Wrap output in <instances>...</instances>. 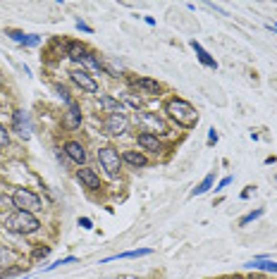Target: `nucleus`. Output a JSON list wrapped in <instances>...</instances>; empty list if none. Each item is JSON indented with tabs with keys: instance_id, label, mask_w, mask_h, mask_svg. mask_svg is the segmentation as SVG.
Wrapping results in <instances>:
<instances>
[{
	"instance_id": "f257e3e1",
	"label": "nucleus",
	"mask_w": 277,
	"mask_h": 279,
	"mask_svg": "<svg viewBox=\"0 0 277 279\" xmlns=\"http://www.w3.org/2000/svg\"><path fill=\"white\" fill-rule=\"evenodd\" d=\"M165 112H168V115L184 129H192V127L198 124V112L194 110L192 103H186V100H182V98H172V100H168Z\"/></svg>"
},
{
	"instance_id": "6e6552de",
	"label": "nucleus",
	"mask_w": 277,
	"mask_h": 279,
	"mask_svg": "<svg viewBox=\"0 0 277 279\" xmlns=\"http://www.w3.org/2000/svg\"><path fill=\"white\" fill-rule=\"evenodd\" d=\"M12 124H14V131L20 134L22 139H29L32 127H29V117H26V112H24V110H17V112L12 115Z\"/></svg>"
},
{
	"instance_id": "20e7f679",
	"label": "nucleus",
	"mask_w": 277,
	"mask_h": 279,
	"mask_svg": "<svg viewBox=\"0 0 277 279\" xmlns=\"http://www.w3.org/2000/svg\"><path fill=\"white\" fill-rule=\"evenodd\" d=\"M98 162H100V167L106 170L108 177H118L120 174L122 158H120L118 148H112V146H103V148L98 150Z\"/></svg>"
},
{
	"instance_id": "0eeeda50",
	"label": "nucleus",
	"mask_w": 277,
	"mask_h": 279,
	"mask_svg": "<svg viewBox=\"0 0 277 279\" xmlns=\"http://www.w3.org/2000/svg\"><path fill=\"white\" fill-rule=\"evenodd\" d=\"M64 153H67V158L72 162H76V165H84L86 162V150L79 141H67V143H64Z\"/></svg>"
},
{
	"instance_id": "2eb2a0df",
	"label": "nucleus",
	"mask_w": 277,
	"mask_h": 279,
	"mask_svg": "<svg viewBox=\"0 0 277 279\" xmlns=\"http://www.w3.org/2000/svg\"><path fill=\"white\" fill-rule=\"evenodd\" d=\"M67 55H70L72 60H79V62H82V60H84V55H86V48L79 41H70L67 43Z\"/></svg>"
},
{
	"instance_id": "dca6fc26",
	"label": "nucleus",
	"mask_w": 277,
	"mask_h": 279,
	"mask_svg": "<svg viewBox=\"0 0 277 279\" xmlns=\"http://www.w3.org/2000/svg\"><path fill=\"white\" fill-rule=\"evenodd\" d=\"M153 251L150 248H138V251H124V253H118V256H112V258H106V263L108 260H127V258H141V256H150Z\"/></svg>"
},
{
	"instance_id": "c85d7f7f",
	"label": "nucleus",
	"mask_w": 277,
	"mask_h": 279,
	"mask_svg": "<svg viewBox=\"0 0 277 279\" xmlns=\"http://www.w3.org/2000/svg\"><path fill=\"white\" fill-rule=\"evenodd\" d=\"M79 225L84 227V229H91V220H88V217H82V220H79Z\"/></svg>"
},
{
	"instance_id": "f03ea898",
	"label": "nucleus",
	"mask_w": 277,
	"mask_h": 279,
	"mask_svg": "<svg viewBox=\"0 0 277 279\" xmlns=\"http://www.w3.org/2000/svg\"><path fill=\"white\" fill-rule=\"evenodd\" d=\"M5 227L10 229L12 234H34V232H38L41 222H38V217H36V215L17 210V213H12L10 217L5 220Z\"/></svg>"
},
{
	"instance_id": "aec40b11",
	"label": "nucleus",
	"mask_w": 277,
	"mask_h": 279,
	"mask_svg": "<svg viewBox=\"0 0 277 279\" xmlns=\"http://www.w3.org/2000/svg\"><path fill=\"white\" fill-rule=\"evenodd\" d=\"M210 186H213V174H208V177H206V179H203V182L198 184V186H196L192 193H194V196H201V193H206L208 189H210Z\"/></svg>"
},
{
	"instance_id": "7ed1b4c3",
	"label": "nucleus",
	"mask_w": 277,
	"mask_h": 279,
	"mask_svg": "<svg viewBox=\"0 0 277 279\" xmlns=\"http://www.w3.org/2000/svg\"><path fill=\"white\" fill-rule=\"evenodd\" d=\"M12 203H14V208L22 210V213L34 215V213L41 210V198L34 191H29V189H17V191L12 193Z\"/></svg>"
},
{
	"instance_id": "cd10ccee",
	"label": "nucleus",
	"mask_w": 277,
	"mask_h": 279,
	"mask_svg": "<svg viewBox=\"0 0 277 279\" xmlns=\"http://www.w3.org/2000/svg\"><path fill=\"white\" fill-rule=\"evenodd\" d=\"M76 29H79V31H86V33H91V26H86L84 21H76Z\"/></svg>"
},
{
	"instance_id": "39448f33",
	"label": "nucleus",
	"mask_w": 277,
	"mask_h": 279,
	"mask_svg": "<svg viewBox=\"0 0 277 279\" xmlns=\"http://www.w3.org/2000/svg\"><path fill=\"white\" fill-rule=\"evenodd\" d=\"M129 127V119L124 112H110L106 119H103V129H106L108 136H120L124 134Z\"/></svg>"
},
{
	"instance_id": "9d476101",
	"label": "nucleus",
	"mask_w": 277,
	"mask_h": 279,
	"mask_svg": "<svg viewBox=\"0 0 277 279\" xmlns=\"http://www.w3.org/2000/svg\"><path fill=\"white\" fill-rule=\"evenodd\" d=\"M76 177H79V182L84 184L86 189H98L100 186V179H98L96 170H91V167H82Z\"/></svg>"
},
{
	"instance_id": "7c9ffc66",
	"label": "nucleus",
	"mask_w": 277,
	"mask_h": 279,
	"mask_svg": "<svg viewBox=\"0 0 277 279\" xmlns=\"http://www.w3.org/2000/svg\"><path fill=\"white\" fill-rule=\"evenodd\" d=\"M218 141V134H215V129H210V136H208V143H215Z\"/></svg>"
},
{
	"instance_id": "c756f323",
	"label": "nucleus",
	"mask_w": 277,
	"mask_h": 279,
	"mask_svg": "<svg viewBox=\"0 0 277 279\" xmlns=\"http://www.w3.org/2000/svg\"><path fill=\"white\" fill-rule=\"evenodd\" d=\"M230 182H232V177H224L222 182L218 184V189H224V186H227V184H230Z\"/></svg>"
},
{
	"instance_id": "1a4fd4ad",
	"label": "nucleus",
	"mask_w": 277,
	"mask_h": 279,
	"mask_svg": "<svg viewBox=\"0 0 277 279\" xmlns=\"http://www.w3.org/2000/svg\"><path fill=\"white\" fill-rule=\"evenodd\" d=\"M138 146H141V148H146V150H150V153H156V155L162 150V143H160L158 136H156V134H150V131L138 134Z\"/></svg>"
},
{
	"instance_id": "4be33fe9",
	"label": "nucleus",
	"mask_w": 277,
	"mask_h": 279,
	"mask_svg": "<svg viewBox=\"0 0 277 279\" xmlns=\"http://www.w3.org/2000/svg\"><path fill=\"white\" fill-rule=\"evenodd\" d=\"M84 62L88 64V67H91V69H96V72H98V69H100V62H98V60H96V55L86 53V55H84Z\"/></svg>"
},
{
	"instance_id": "6ab92c4d",
	"label": "nucleus",
	"mask_w": 277,
	"mask_h": 279,
	"mask_svg": "<svg viewBox=\"0 0 277 279\" xmlns=\"http://www.w3.org/2000/svg\"><path fill=\"white\" fill-rule=\"evenodd\" d=\"M100 105H106L110 112H122L120 110V100H115V98H110V96H100Z\"/></svg>"
},
{
	"instance_id": "5701e85b",
	"label": "nucleus",
	"mask_w": 277,
	"mask_h": 279,
	"mask_svg": "<svg viewBox=\"0 0 277 279\" xmlns=\"http://www.w3.org/2000/svg\"><path fill=\"white\" fill-rule=\"evenodd\" d=\"M70 263H76V258H74V256L62 258V260H58V263H53V265H48L46 270H55V268H60V265H70Z\"/></svg>"
},
{
	"instance_id": "f8f14e48",
	"label": "nucleus",
	"mask_w": 277,
	"mask_h": 279,
	"mask_svg": "<svg viewBox=\"0 0 277 279\" xmlns=\"http://www.w3.org/2000/svg\"><path fill=\"white\" fill-rule=\"evenodd\" d=\"M122 160L129 162L132 167H146V165H148L146 155H144V153H138V150H127V153L122 155Z\"/></svg>"
},
{
	"instance_id": "bb28decb",
	"label": "nucleus",
	"mask_w": 277,
	"mask_h": 279,
	"mask_svg": "<svg viewBox=\"0 0 277 279\" xmlns=\"http://www.w3.org/2000/svg\"><path fill=\"white\" fill-rule=\"evenodd\" d=\"M50 253V248H36V253H34V258H46Z\"/></svg>"
},
{
	"instance_id": "a878e982",
	"label": "nucleus",
	"mask_w": 277,
	"mask_h": 279,
	"mask_svg": "<svg viewBox=\"0 0 277 279\" xmlns=\"http://www.w3.org/2000/svg\"><path fill=\"white\" fill-rule=\"evenodd\" d=\"M38 41H41V38H38V36H24V45H38Z\"/></svg>"
},
{
	"instance_id": "ddd939ff",
	"label": "nucleus",
	"mask_w": 277,
	"mask_h": 279,
	"mask_svg": "<svg viewBox=\"0 0 277 279\" xmlns=\"http://www.w3.org/2000/svg\"><path fill=\"white\" fill-rule=\"evenodd\" d=\"M192 48L194 50H196V55H198V60H201L203 64H206V67H210V69H218V62H215L213 57H210V55L206 53V50H203V45L198 41H192Z\"/></svg>"
},
{
	"instance_id": "412c9836",
	"label": "nucleus",
	"mask_w": 277,
	"mask_h": 279,
	"mask_svg": "<svg viewBox=\"0 0 277 279\" xmlns=\"http://www.w3.org/2000/svg\"><path fill=\"white\" fill-rule=\"evenodd\" d=\"M263 215V208H258V210H254V213H248V215H244L242 220H239V227H246L248 222H254V220H258Z\"/></svg>"
},
{
	"instance_id": "f3484780",
	"label": "nucleus",
	"mask_w": 277,
	"mask_h": 279,
	"mask_svg": "<svg viewBox=\"0 0 277 279\" xmlns=\"http://www.w3.org/2000/svg\"><path fill=\"white\" fill-rule=\"evenodd\" d=\"M248 268H254V270H266V272H277V263H272V260H260V258H256V260H251V263H248Z\"/></svg>"
},
{
	"instance_id": "b1692460",
	"label": "nucleus",
	"mask_w": 277,
	"mask_h": 279,
	"mask_svg": "<svg viewBox=\"0 0 277 279\" xmlns=\"http://www.w3.org/2000/svg\"><path fill=\"white\" fill-rule=\"evenodd\" d=\"M10 260H12L10 251H8V248H2V246H0V268H2V265H8Z\"/></svg>"
},
{
	"instance_id": "a211bd4d",
	"label": "nucleus",
	"mask_w": 277,
	"mask_h": 279,
	"mask_svg": "<svg viewBox=\"0 0 277 279\" xmlns=\"http://www.w3.org/2000/svg\"><path fill=\"white\" fill-rule=\"evenodd\" d=\"M67 122H70V127H79V124H82V112H79V107H76V103H70V112H67Z\"/></svg>"
},
{
	"instance_id": "9b49d317",
	"label": "nucleus",
	"mask_w": 277,
	"mask_h": 279,
	"mask_svg": "<svg viewBox=\"0 0 277 279\" xmlns=\"http://www.w3.org/2000/svg\"><path fill=\"white\" fill-rule=\"evenodd\" d=\"M134 86H136V88H141L144 93H148V96H158V93H160V84H158V81L146 79V76H144V79H136V81H134Z\"/></svg>"
},
{
	"instance_id": "4468645a",
	"label": "nucleus",
	"mask_w": 277,
	"mask_h": 279,
	"mask_svg": "<svg viewBox=\"0 0 277 279\" xmlns=\"http://www.w3.org/2000/svg\"><path fill=\"white\" fill-rule=\"evenodd\" d=\"M144 122H148L150 127V134H153V131H158V134H168V127H165V122H162V119L160 117H156V115H150V112H144Z\"/></svg>"
},
{
	"instance_id": "423d86ee",
	"label": "nucleus",
	"mask_w": 277,
	"mask_h": 279,
	"mask_svg": "<svg viewBox=\"0 0 277 279\" xmlns=\"http://www.w3.org/2000/svg\"><path fill=\"white\" fill-rule=\"evenodd\" d=\"M70 76H72V81H74L79 88H84L86 93H98V84L91 79L88 72H84V69H74Z\"/></svg>"
},
{
	"instance_id": "393cba45",
	"label": "nucleus",
	"mask_w": 277,
	"mask_h": 279,
	"mask_svg": "<svg viewBox=\"0 0 277 279\" xmlns=\"http://www.w3.org/2000/svg\"><path fill=\"white\" fill-rule=\"evenodd\" d=\"M8 141H10V136H8V129H5V124L0 122V148H2V146H8Z\"/></svg>"
}]
</instances>
